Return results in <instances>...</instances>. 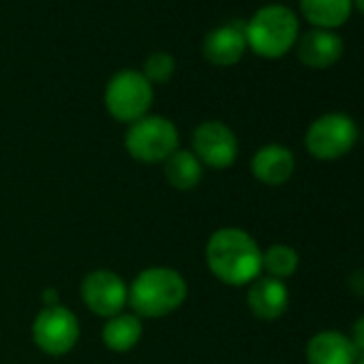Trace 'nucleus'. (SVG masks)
Instances as JSON below:
<instances>
[{
	"label": "nucleus",
	"instance_id": "nucleus-1",
	"mask_svg": "<svg viewBox=\"0 0 364 364\" xmlns=\"http://www.w3.org/2000/svg\"><path fill=\"white\" fill-rule=\"evenodd\" d=\"M262 249L251 234L221 228L206 242V266L225 285H251L262 274Z\"/></svg>",
	"mask_w": 364,
	"mask_h": 364
},
{
	"label": "nucleus",
	"instance_id": "nucleus-2",
	"mask_svg": "<svg viewBox=\"0 0 364 364\" xmlns=\"http://www.w3.org/2000/svg\"><path fill=\"white\" fill-rule=\"evenodd\" d=\"M189 285L178 270L152 266L141 270L129 285V306L137 317L159 319L176 313L187 300Z\"/></svg>",
	"mask_w": 364,
	"mask_h": 364
},
{
	"label": "nucleus",
	"instance_id": "nucleus-3",
	"mask_svg": "<svg viewBox=\"0 0 364 364\" xmlns=\"http://www.w3.org/2000/svg\"><path fill=\"white\" fill-rule=\"evenodd\" d=\"M298 16L285 5H266L245 22L247 48L262 58H281L298 41Z\"/></svg>",
	"mask_w": 364,
	"mask_h": 364
},
{
	"label": "nucleus",
	"instance_id": "nucleus-4",
	"mask_svg": "<svg viewBox=\"0 0 364 364\" xmlns=\"http://www.w3.org/2000/svg\"><path fill=\"white\" fill-rule=\"evenodd\" d=\"M154 101V86L137 69L116 71L103 92L107 114L122 124H133L150 114Z\"/></svg>",
	"mask_w": 364,
	"mask_h": 364
},
{
	"label": "nucleus",
	"instance_id": "nucleus-5",
	"mask_svg": "<svg viewBox=\"0 0 364 364\" xmlns=\"http://www.w3.org/2000/svg\"><path fill=\"white\" fill-rule=\"evenodd\" d=\"M124 148L131 159L139 163H165V159L180 148V133L169 118L148 114L137 122L129 124L124 135Z\"/></svg>",
	"mask_w": 364,
	"mask_h": 364
},
{
	"label": "nucleus",
	"instance_id": "nucleus-6",
	"mask_svg": "<svg viewBox=\"0 0 364 364\" xmlns=\"http://www.w3.org/2000/svg\"><path fill=\"white\" fill-rule=\"evenodd\" d=\"M358 141V127L355 122L341 112L323 114L311 122L304 144L311 156L319 161H336L345 156Z\"/></svg>",
	"mask_w": 364,
	"mask_h": 364
},
{
	"label": "nucleus",
	"instance_id": "nucleus-7",
	"mask_svg": "<svg viewBox=\"0 0 364 364\" xmlns=\"http://www.w3.org/2000/svg\"><path fill=\"white\" fill-rule=\"evenodd\" d=\"M33 341L48 355H67L80 341V319L63 304L43 306L33 321Z\"/></svg>",
	"mask_w": 364,
	"mask_h": 364
},
{
	"label": "nucleus",
	"instance_id": "nucleus-8",
	"mask_svg": "<svg viewBox=\"0 0 364 364\" xmlns=\"http://www.w3.org/2000/svg\"><path fill=\"white\" fill-rule=\"evenodd\" d=\"M82 302L97 317L109 319L124 311L129 304V285L120 274L107 268L88 272L80 285Z\"/></svg>",
	"mask_w": 364,
	"mask_h": 364
},
{
	"label": "nucleus",
	"instance_id": "nucleus-9",
	"mask_svg": "<svg viewBox=\"0 0 364 364\" xmlns=\"http://www.w3.org/2000/svg\"><path fill=\"white\" fill-rule=\"evenodd\" d=\"M238 137L221 120H206L196 127L191 139V152L200 159L204 167L228 169L238 159Z\"/></svg>",
	"mask_w": 364,
	"mask_h": 364
},
{
	"label": "nucleus",
	"instance_id": "nucleus-10",
	"mask_svg": "<svg viewBox=\"0 0 364 364\" xmlns=\"http://www.w3.org/2000/svg\"><path fill=\"white\" fill-rule=\"evenodd\" d=\"M247 35H245V22H225L217 28H213L202 43L204 58L215 67H234L242 60L247 52Z\"/></svg>",
	"mask_w": 364,
	"mask_h": 364
},
{
	"label": "nucleus",
	"instance_id": "nucleus-11",
	"mask_svg": "<svg viewBox=\"0 0 364 364\" xmlns=\"http://www.w3.org/2000/svg\"><path fill=\"white\" fill-rule=\"evenodd\" d=\"M298 60L311 69H328L343 56V39L332 31L313 28L296 41Z\"/></svg>",
	"mask_w": 364,
	"mask_h": 364
},
{
	"label": "nucleus",
	"instance_id": "nucleus-12",
	"mask_svg": "<svg viewBox=\"0 0 364 364\" xmlns=\"http://www.w3.org/2000/svg\"><path fill=\"white\" fill-rule=\"evenodd\" d=\"M296 159L289 148L281 144H268L259 148L251 159L253 176L268 187H279L294 176Z\"/></svg>",
	"mask_w": 364,
	"mask_h": 364
},
{
	"label": "nucleus",
	"instance_id": "nucleus-13",
	"mask_svg": "<svg viewBox=\"0 0 364 364\" xmlns=\"http://www.w3.org/2000/svg\"><path fill=\"white\" fill-rule=\"evenodd\" d=\"M247 304L251 313L259 319H266V321L279 319L287 311V304H289L287 285L272 277H259L249 287Z\"/></svg>",
	"mask_w": 364,
	"mask_h": 364
},
{
	"label": "nucleus",
	"instance_id": "nucleus-14",
	"mask_svg": "<svg viewBox=\"0 0 364 364\" xmlns=\"http://www.w3.org/2000/svg\"><path fill=\"white\" fill-rule=\"evenodd\" d=\"M306 360L309 364H355L358 351L349 336L326 330L306 343Z\"/></svg>",
	"mask_w": 364,
	"mask_h": 364
},
{
	"label": "nucleus",
	"instance_id": "nucleus-15",
	"mask_svg": "<svg viewBox=\"0 0 364 364\" xmlns=\"http://www.w3.org/2000/svg\"><path fill=\"white\" fill-rule=\"evenodd\" d=\"M163 173L167 185L173 187L176 191H193L202 178H204V165L200 163V159L185 148H178L173 154H169L163 163Z\"/></svg>",
	"mask_w": 364,
	"mask_h": 364
},
{
	"label": "nucleus",
	"instance_id": "nucleus-16",
	"mask_svg": "<svg viewBox=\"0 0 364 364\" xmlns=\"http://www.w3.org/2000/svg\"><path fill=\"white\" fill-rule=\"evenodd\" d=\"M141 332H144L141 317H137L135 313H124L122 311V313L105 319V326L101 330V338H103V345L109 351L127 353L139 343Z\"/></svg>",
	"mask_w": 364,
	"mask_h": 364
},
{
	"label": "nucleus",
	"instance_id": "nucleus-17",
	"mask_svg": "<svg viewBox=\"0 0 364 364\" xmlns=\"http://www.w3.org/2000/svg\"><path fill=\"white\" fill-rule=\"evenodd\" d=\"M353 0H300V11L309 24L321 31L345 24L351 16Z\"/></svg>",
	"mask_w": 364,
	"mask_h": 364
},
{
	"label": "nucleus",
	"instance_id": "nucleus-18",
	"mask_svg": "<svg viewBox=\"0 0 364 364\" xmlns=\"http://www.w3.org/2000/svg\"><path fill=\"white\" fill-rule=\"evenodd\" d=\"M300 264V255L289 245H272L268 251L262 253V272L266 270L268 277L285 281L296 274Z\"/></svg>",
	"mask_w": 364,
	"mask_h": 364
},
{
	"label": "nucleus",
	"instance_id": "nucleus-19",
	"mask_svg": "<svg viewBox=\"0 0 364 364\" xmlns=\"http://www.w3.org/2000/svg\"><path fill=\"white\" fill-rule=\"evenodd\" d=\"M176 73V58L169 52H152L141 67V75L154 84H167Z\"/></svg>",
	"mask_w": 364,
	"mask_h": 364
},
{
	"label": "nucleus",
	"instance_id": "nucleus-20",
	"mask_svg": "<svg viewBox=\"0 0 364 364\" xmlns=\"http://www.w3.org/2000/svg\"><path fill=\"white\" fill-rule=\"evenodd\" d=\"M351 343L358 353H364V317H360L351 328Z\"/></svg>",
	"mask_w": 364,
	"mask_h": 364
},
{
	"label": "nucleus",
	"instance_id": "nucleus-21",
	"mask_svg": "<svg viewBox=\"0 0 364 364\" xmlns=\"http://www.w3.org/2000/svg\"><path fill=\"white\" fill-rule=\"evenodd\" d=\"M349 285L353 287V291L355 294H364V272H355V274H351L349 277Z\"/></svg>",
	"mask_w": 364,
	"mask_h": 364
},
{
	"label": "nucleus",
	"instance_id": "nucleus-22",
	"mask_svg": "<svg viewBox=\"0 0 364 364\" xmlns=\"http://www.w3.org/2000/svg\"><path fill=\"white\" fill-rule=\"evenodd\" d=\"M353 5H355V7H358V11L364 16V0H353Z\"/></svg>",
	"mask_w": 364,
	"mask_h": 364
},
{
	"label": "nucleus",
	"instance_id": "nucleus-23",
	"mask_svg": "<svg viewBox=\"0 0 364 364\" xmlns=\"http://www.w3.org/2000/svg\"><path fill=\"white\" fill-rule=\"evenodd\" d=\"M355 364H364V358H362V360H358V362H355Z\"/></svg>",
	"mask_w": 364,
	"mask_h": 364
}]
</instances>
